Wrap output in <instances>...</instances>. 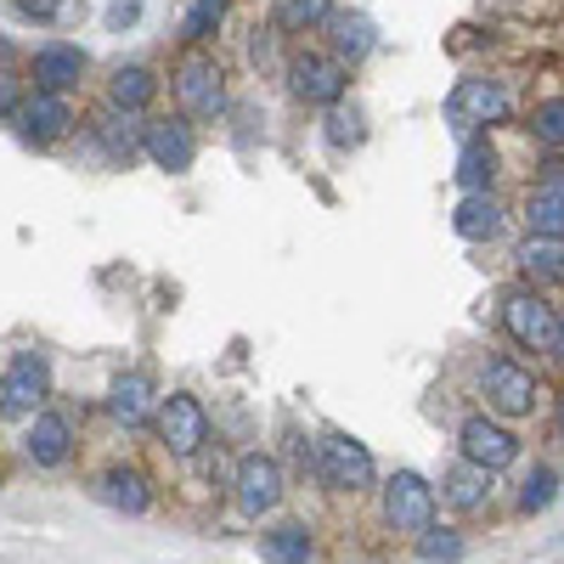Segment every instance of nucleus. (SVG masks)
Listing matches in <instances>:
<instances>
[{"mask_svg":"<svg viewBox=\"0 0 564 564\" xmlns=\"http://www.w3.org/2000/svg\"><path fill=\"white\" fill-rule=\"evenodd\" d=\"M159 97V74L153 68H141V63H124V68H113V79H108V102L113 108H124V113H141Z\"/></svg>","mask_w":564,"mask_h":564,"instance_id":"obj_18","label":"nucleus"},{"mask_svg":"<svg viewBox=\"0 0 564 564\" xmlns=\"http://www.w3.org/2000/svg\"><path fill=\"white\" fill-rule=\"evenodd\" d=\"M79 74H85V52L79 45H68V40H52V45H40L34 52V90H68L79 85Z\"/></svg>","mask_w":564,"mask_h":564,"instance_id":"obj_14","label":"nucleus"},{"mask_svg":"<svg viewBox=\"0 0 564 564\" xmlns=\"http://www.w3.org/2000/svg\"><path fill=\"white\" fill-rule=\"evenodd\" d=\"M170 85H175L181 119H220V113H226V74H220V63H215V57H204V52H198V45L175 63Z\"/></svg>","mask_w":564,"mask_h":564,"instance_id":"obj_1","label":"nucleus"},{"mask_svg":"<svg viewBox=\"0 0 564 564\" xmlns=\"http://www.w3.org/2000/svg\"><path fill=\"white\" fill-rule=\"evenodd\" d=\"M361 119L356 113H345L339 102L334 108H327V141H334V148H356V141H361V130H356Z\"/></svg>","mask_w":564,"mask_h":564,"instance_id":"obj_31","label":"nucleus"},{"mask_svg":"<svg viewBox=\"0 0 564 564\" xmlns=\"http://www.w3.org/2000/svg\"><path fill=\"white\" fill-rule=\"evenodd\" d=\"M513 113L508 102V90L497 79H457L452 85V97H446V119L457 130H480V124H502Z\"/></svg>","mask_w":564,"mask_h":564,"instance_id":"obj_5","label":"nucleus"},{"mask_svg":"<svg viewBox=\"0 0 564 564\" xmlns=\"http://www.w3.org/2000/svg\"><path fill=\"white\" fill-rule=\"evenodd\" d=\"M486 401L497 412H508V417H520L536 401V379H531L520 361H486Z\"/></svg>","mask_w":564,"mask_h":564,"instance_id":"obj_12","label":"nucleus"},{"mask_svg":"<svg viewBox=\"0 0 564 564\" xmlns=\"http://www.w3.org/2000/svg\"><path fill=\"white\" fill-rule=\"evenodd\" d=\"M18 18H34V23H74L85 18V0H12Z\"/></svg>","mask_w":564,"mask_h":564,"instance_id":"obj_28","label":"nucleus"},{"mask_svg":"<svg viewBox=\"0 0 564 564\" xmlns=\"http://www.w3.org/2000/svg\"><path fill=\"white\" fill-rule=\"evenodd\" d=\"M141 153H148L159 170H170V175H186L198 164V135H193L186 119H148L141 124Z\"/></svg>","mask_w":564,"mask_h":564,"instance_id":"obj_10","label":"nucleus"},{"mask_svg":"<svg viewBox=\"0 0 564 564\" xmlns=\"http://www.w3.org/2000/svg\"><path fill=\"white\" fill-rule=\"evenodd\" d=\"M531 130H536V141H547V148H564V97L542 102L536 119H531Z\"/></svg>","mask_w":564,"mask_h":564,"instance_id":"obj_30","label":"nucleus"},{"mask_svg":"<svg viewBox=\"0 0 564 564\" xmlns=\"http://www.w3.org/2000/svg\"><path fill=\"white\" fill-rule=\"evenodd\" d=\"M12 119H18V135L29 141V148H52V141H63L79 124V113H74V102L63 97V90H34V97L18 102Z\"/></svg>","mask_w":564,"mask_h":564,"instance_id":"obj_2","label":"nucleus"},{"mask_svg":"<svg viewBox=\"0 0 564 564\" xmlns=\"http://www.w3.org/2000/svg\"><path fill=\"white\" fill-rule=\"evenodd\" d=\"M108 508H119V513H148V502H153V491H148V480L135 475V468H108V475L90 486Z\"/></svg>","mask_w":564,"mask_h":564,"instance_id":"obj_20","label":"nucleus"},{"mask_svg":"<svg viewBox=\"0 0 564 564\" xmlns=\"http://www.w3.org/2000/svg\"><path fill=\"white\" fill-rule=\"evenodd\" d=\"M45 395H52V367H45V356L23 350L7 361V372H0V412L7 417H29Z\"/></svg>","mask_w":564,"mask_h":564,"instance_id":"obj_6","label":"nucleus"},{"mask_svg":"<svg viewBox=\"0 0 564 564\" xmlns=\"http://www.w3.org/2000/svg\"><path fill=\"white\" fill-rule=\"evenodd\" d=\"M68 452H74L68 417H63V412H34V423H29V457H34L40 468H63Z\"/></svg>","mask_w":564,"mask_h":564,"instance_id":"obj_15","label":"nucleus"},{"mask_svg":"<svg viewBox=\"0 0 564 564\" xmlns=\"http://www.w3.org/2000/svg\"><path fill=\"white\" fill-rule=\"evenodd\" d=\"M316 475L334 491H367L372 486V457L350 435H322L316 441Z\"/></svg>","mask_w":564,"mask_h":564,"instance_id":"obj_8","label":"nucleus"},{"mask_svg":"<svg viewBox=\"0 0 564 564\" xmlns=\"http://www.w3.org/2000/svg\"><path fill=\"white\" fill-rule=\"evenodd\" d=\"M525 226H531V238H558L564 243V175L542 181L525 198Z\"/></svg>","mask_w":564,"mask_h":564,"instance_id":"obj_16","label":"nucleus"},{"mask_svg":"<svg viewBox=\"0 0 564 564\" xmlns=\"http://www.w3.org/2000/svg\"><path fill=\"white\" fill-rule=\"evenodd\" d=\"M345 85H350V68L339 57H322V52H300L289 63V90L311 108H334L345 102Z\"/></svg>","mask_w":564,"mask_h":564,"instance_id":"obj_3","label":"nucleus"},{"mask_svg":"<svg viewBox=\"0 0 564 564\" xmlns=\"http://www.w3.org/2000/svg\"><path fill=\"white\" fill-rule=\"evenodd\" d=\"M486 497H491V468L468 463V457L446 468V502H452V508L475 513V508H486Z\"/></svg>","mask_w":564,"mask_h":564,"instance_id":"obj_19","label":"nucleus"},{"mask_svg":"<svg viewBox=\"0 0 564 564\" xmlns=\"http://www.w3.org/2000/svg\"><path fill=\"white\" fill-rule=\"evenodd\" d=\"M452 231L463 243H486V238H497L502 231V209H497V198L491 193H468L463 204H457V215H452Z\"/></svg>","mask_w":564,"mask_h":564,"instance_id":"obj_17","label":"nucleus"},{"mask_svg":"<svg viewBox=\"0 0 564 564\" xmlns=\"http://www.w3.org/2000/svg\"><path fill=\"white\" fill-rule=\"evenodd\" d=\"M18 102H23V85H18L7 68H0V119H12V113H18Z\"/></svg>","mask_w":564,"mask_h":564,"instance_id":"obj_33","label":"nucleus"},{"mask_svg":"<svg viewBox=\"0 0 564 564\" xmlns=\"http://www.w3.org/2000/svg\"><path fill=\"white\" fill-rule=\"evenodd\" d=\"M520 265H525V276H536V282H564V243H558V238H525Z\"/></svg>","mask_w":564,"mask_h":564,"instance_id":"obj_25","label":"nucleus"},{"mask_svg":"<svg viewBox=\"0 0 564 564\" xmlns=\"http://www.w3.org/2000/svg\"><path fill=\"white\" fill-rule=\"evenodd\" d=\"M7 52H12V45H7V34H0V63H7Z\"/></svg>","mask_w":564,"mask_h":564,"instance_id":"obj_35","label":"nucleus"},{"mask_svg":"<svg viewBox=\"0 0 564 564\" xmlns=\"http://www.w3.org/2000/svg\"><path fill=\"white\" fill-rule=\"evenodd\" d=\"M327 29H334V57H339V63H361L372 45H379V40H372V23L356 18V12H350V18L334 12V18H327Z\"/></svg>","mask_w":564,"mask_h":564,"instance_id":"obj_24","label":"nucleus"},{"mask_svg":"<svg viewBox=\"0 0 564 564\" xmlns=\"http://www.w3.org/2000/svg\"><path fill=\"white\" fill-rule=\"evenodd\" d=\"M108 412L119 417V423H141L153 412V379L148 372H124V379L108 390Z\"/></svg>","mask_w":564,"mask_h":564,"instance_id":"obj_21","label":"nucleus"},{"mask_svg":"<svg viewBox=\"0 0 564 564\" xmlns=\"http://www.w3.org/2000/svg\"><path fill=\"white\" fill-rule=\"evenodd\" d=\"M153 423H159V441H164L175 457H193V452L209 441V412H204L198 395H170V401L153 412Z\"/></svg>","mask_w":564,"mask_h":564,"instance_id":"obj_9","label":"nucleus"},{"mask_svg":"<svg viewBox=\"0 0 564 564\" xmlns=\"http://www.w3.org/2000/svg\"><path fill=\"white\" fill-rule=\"evenodd\" d=\"M457 441H463V457H468V463H480V468H491V475L520 457V441H513L502 423H491V417H468Z\"/></svg>","mask_w":564,"mask_h":564,"instance_id":"obj_11","label":"nucleus"},{"mask_svg":"<svg viewBox=\"0 0 564 564\" xmlns=\"http://www.w3.org/2000/svg\"><path fill=\"white\" fill-rule=\"evenodd\" d=\"M553 497H558V475H553V468H531V480H525V491H520V508H525V513H542Z\"/></svg>","mask_w":564,"mask_h":564,"instance_id":"obj_29","label":"nucleus"},{"mask_svg":"<svg viewBox=\"0 0 564 564\" xmlns=\"http://www.w3.org/2000/svg\"><path fill=\"white\" fill-rule=\"evenodd\" d=\"M108 23H113V29H124V23H135V0H119V7L108 12Z\"/></svg>","mask_w":564,"mask_h":564,"instance_id":"obj_34","label":"nucleus"},{"mask_svg":"<svg viewBox=\"0 0 564 564\" xmlns=\"http://www.w3.org/2000/svg\"><path fill=\"white\" fill-rule=\"evenodd\" d=\"M502 327H508V339H520L525 350H553L558 356V334H564V322L553 316V305L547 300H536V294H508L502 300Z\"/></svg>","mask_w":564,"mask_h":564,"instance_id":"obj_4","label":"nucleus"},{"mask_svg":"<svg viewBox=\"0 0 564 564\" xmlns=\"http://www.w3.org/2000/svg\"><path fill=\"white\" fill-rule=\"evenodd\" d=\"M220 23H226V0H193V7L181 12V40L204 45V40H215Z\"/></svg>","mask_w":564,"mask_h":564,"instance_id":"obj_27","label":"nucleus"},{"mask_svg":"<svg viewBox=\"0 0 564 564\" xmlns=\"http://www.w3.org/2000/svg\"><path fill=\"white\" fill-rule=\"evenodd\" d=\"M558 435H564V412H558Z\"/></svg>","mask_w":564,"mask_h":564,"instance_id":"obj_36","label":"nucleus"},{"mask_svg":"<svg viewBox=\"0 0 564 564\" xmlns=\"http://www.w3.org/2000/svg\"><path fill=\"white\" fill-rule=\"evenodd\" d=\"M417 553L435 558V564H452V558H463V536H430V531H423L417 536Z\"/></svg>","mask_w":564,"mask_h":564,"instance_id":"obj_32","label":"nucleus"},{"mask_svg":"<svg viewBox=\"0 0 564 564\" xmlns=\"http://www.w3.org/2000/svg\"><path fill=\"white\" fill-rule=\"evenodd\" d=\"M327 18H334V0H276V29H289V34L327 29Z\"/></svg>","mask_w":564,"mask_h":564,"instance_id":"obj_26","label":"nucleus"},{"mask_svg":"<svg viewBox=\"0 0 564 564\" xmlns=\"http://www.w3.org/2000/svg\"><path fill=\"white\" fill-rule=\"evenodd\" d=\"M260 553L271 558V564H305L311 558V531L305 525H271V531H260Z\"/></svg>","mask_w":564,"mask_h":564,"instance_id":"obj_23","label":"nucleus"},{"mask_svg":"<svg viewBox=\"0 0 564 564\" xmlns=\"http://www.w3.org/2000/svg\"><path fill=\"white\" fill-rule=\"evenodd\" d=\"M238 502H243V513H271L282 502V468H276V457L254 452V457L238 463Z\"/></svg>","mask_w":564,"mask_h":564,"instance_id":"obj_13","label":"nucleus"},{"mask_svg":"<svg viewBox=\"0 0 564 564\" xmlns=\"http://www.w3.org/2000/svg\"><path fill=\"white\" fill-rule=\"evenodd\" d=\"M491 175H497L491 141H486V135H468V141H463V153H457V181H463V193H486Z\"/></svg>","mask_w":564,"mask_h":564,"instance_id":"obj_22","label":"nucleus"},{"mask_svg":"<svg viewBox=\"0 0 564 564\" xmlns=\"http://www.w3.org/2000/svg\"><path fill=\"white\" fill-rule=\"evenodd\" d=\"M384 520L406 536H423L435 525V491L423 475H412V468H401V475L384 486Z\"/></svg>","mask_w":564,"mask_h":564,"instance_id":"obj_7","label":"nucleus"}]
</instances>
